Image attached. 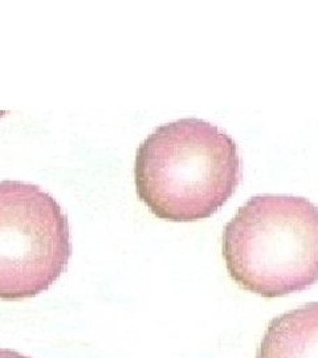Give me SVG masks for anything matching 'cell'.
<instances>
[{"mask_svg":"<svg viewBox=\"0 0 318 358\" xmlns=\"http://www.w3.org/2000/svg\"><path fill=\"white\" fill-rule=\"evenodd\" d=\"M222 254L240 288L273 299L318 282V206L303 196H252L226 224Z\"/></svg>","mask_w":318,"mask_h":358,"instance_id":"2","label":"cell"},{"mask_svg":"<svg viewBox=\"0 0 318 358\" xmlns=\"http://www.w3.org/2000/svg\"><path fill=\"white\" fill-rule=\"evenodd\" d=\"M72 255L68 217L36 185L0 182V300L19 301L47 291Z\"/></svg>","mask_w":318,"mask_h":358,"instance_id":"3","label":"cell"},{"mask_svg":"<svg viewBox=\"0 0 318 358\" xmlns=\"http://www.w3.org/2000/svg\"><path fill=\"white\" fill-rule=\"evenodd\" d=\"M140 201L171 222L212 217L236 192L242 159L224 130L201 118L155 129L140 143L134 166Z\"/></svg>","mask_w":318,"mask_h":358,"instance_id":"1","label":"cell"},{"mask_svg":"<svg viewBox=\"0 0 318 358\" xmlns=\"http://www.w3.org/2000/svg\"><path fill=\"white\" fill-rule=\"evenodd\" d=\"M0 358H29L10 349H0Z\"/></svg>","mask_w":318,"mask_h":358,"instance_id":"5","label":"cell"},{"mask_svg":"<svg viewBox=\"0 0 318 358\" xmlns=\"http://www.w3.org/2000/svg\"><path fill=\"white\" fill-rule=\"evenodd\" d=\"M256 358H318V303L270 321Z\"/></svg>","mask_w":318,"mask_h":358,"instance_id":"4","label":"cell"}]
</instances>
